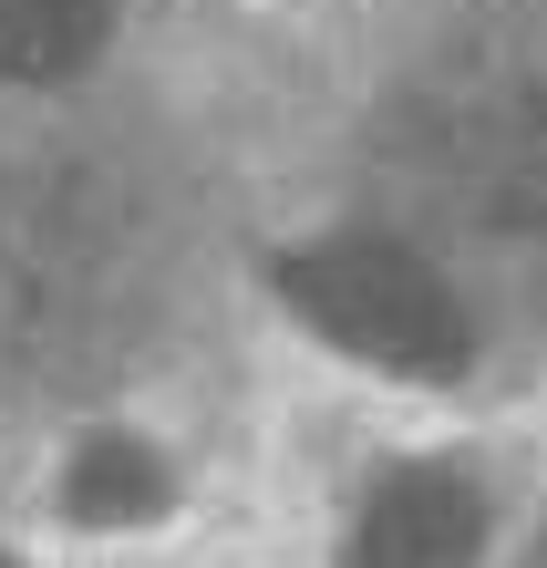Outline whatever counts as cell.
Returning <instances> with one entry per match:
<instances>
[{
	"label": "cell",
	"instance_id": "6da1fadb",
	"mask_svg": "<svg viewBox=\"0 0 547 568\" xmlns=\"http://www.w3.org/2000/svg\"><path fill=\"white\" fill-rule=\"evenodd\" d=\"M280 300L300 321L341 342L352 362H383V373H455L465 362V311L444 300V280L424 258H403L383 239H321L280 258Z\"/></svg>",
	"mask_w": 547,
	"mask_h": 568
},
{
	"label": "cell",
	"instance_id": "7a4b0ae2",
	"mask_svg": "<svg viewBox=\"0 0 547 568\" xmlns=\"http://www.w3.org/2000/svg\"><path fill=\"white\" fill-rule=\"evenodd\" d=\"M352 568H475V496L455 476H393L352 538Z\"/></svg>",
	"mask_w": 547,
	"mask_h": 568
},
{
	"label": "cell",
	"instance_id": "3957f363",
	"mask_svg": "<svg viewBox=\"0 0 547 568\" xmlns=\"http://www.w3.org/2000/svg\"><path fill=\"white\" fill-rule=\"evenodd\" d=\"M114 0H0V73L11 83H62L104 52Z\"/></svg>",
	"mask_w": 547,
	"mask_h": 568
},
{
	"label": "cell",
	"instance_id": "277c9868",
	"mask_svg": "<svg viewBox=\"0 0 547 568\" xmlns=\"http://www.w3.org/2000/svg\"><path fill=\"white\" fill-rule=\"evenodd\" d=\"M62 496H73L83 527H134V517H155L165 465L134 445V434H93V445L73 455V476H62Z\"/></svg>",
	"mask_w": 547,
	"mask_h": 568
},
{
	"label": "cell",
	"instance_id": "5b68a950",
	"mask_svg": "<svg viewBox=\"0 0 547 568\" xmlns=\"http://www.w3.org/2000/svg\"><path fill=\"white\" fill-rule=\"evenodd\" d=\"M0 568H21V558H11V548H0Z\"/></svg>",
	"mask_w": 547,
	"mask_h": 568
}]
</instances>
